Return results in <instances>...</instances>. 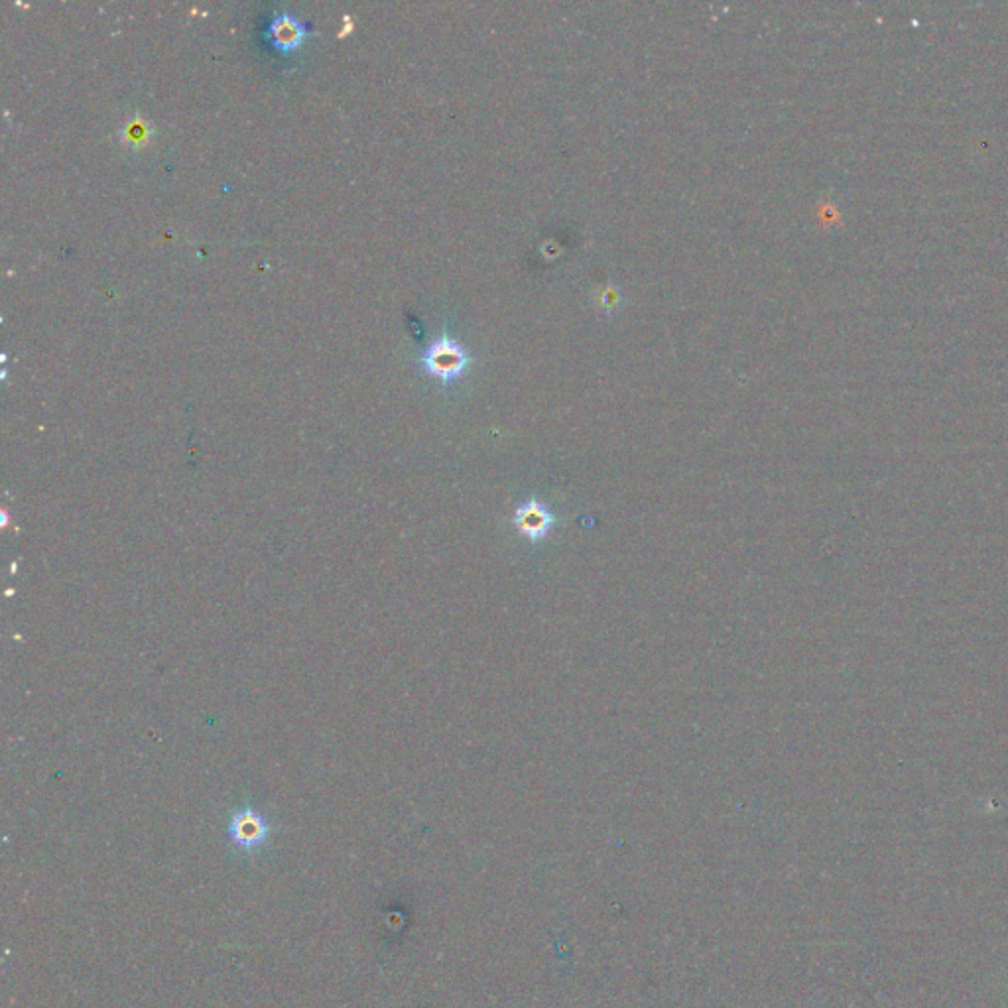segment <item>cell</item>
<instances>
[{
	"instance_id": "3957f363",
	"label": "cell",
	"mask_w": 1008,
	"mask_h": 1008,
	"mask_svg": "<svg viewBox=\"0 0 1008 1008\" xmlns=\"http://www.w3.org/2000/svg\"><path fill=\"white\" fill-rule=\"evenodd\" d=\"M512 522H514V528L518 530L520 536L528 538L530 542H540L552 532L558 518L550 512V508L546 504L532 499V501L516 508Z\"/></svg>"
},
{
	"instance_id": "277c9868",
	"label": "cell",
	"mask_w": 1008,
	"mask_h": 1008,
	"mask_svg": "<svg viewBox=\"0 0 1008 1008\" xmlns=\"http://www.w3.org/2000/svg\"><path fill=\"white\" fill-rule=\"evenodd\" d=\"M310 34V26L290 12H278L268 24V40L280 52L298 50Z\"/></svg>"
},
{
	"instance_id": "5b68a950",
	"label": "cell",
	"mask_w": 1008,
	"mask_h": 1008,
	"mask_svg": "<svg viewBox=\"0 0 1008 1008\" xmlns=\"http://www.w3.org/2000/svg\"><path fill=\"white\" fill-rule=\"evenodd\" d=\"M152 132H154L152 123L146 117L136 113L126 121L125 125L121 126L119 136H121V142L128 148H142L150 142Z\"/></svg>"
},
{
	"instance_id": "7a4b0ae2",
	"label": "cell",
	"mask_w": 1008,
	"mask_h": 1008,
	"mask_svg": "<svg viewBox=\"0 0 1008 1008\" xmlns=\"http://www.w3.org/2000/svg\"><path fill=\"white\" fill-rule=\"evenodd\" d=\"M270 833V823L251 806L241 808L229 821V839L241 849L260 847Z\"/></svg>"
},
{
	"instance_id": "6da1fadb",
	"label": "cell",
	"mask_w": 1008,
	"mask_h": 1008,
	"mask_svg": "<svg viewBox=\"0 0 1008 1008\" xmlns=\"http://www.w3.org/2000/svg\"><path fill=\"white\" fill-rule=\"evenodd\" d=\"M467 363H469L467 351L449 335L438 337L422 355L424 371L443 382L459 377L465 371Z\"/></svg>"
}]
</instances>
